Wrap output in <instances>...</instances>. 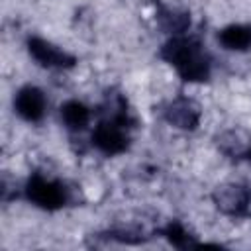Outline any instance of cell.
<instances>
[{"label":"cell","mask_w":251,"mask_h":251,"mask_svg":"<svg viewBox=\"0 0 251 251\" xmlns=\"http://www.w3.org/2000/svg\"><path fill=\"white\" fill-rule=\"evenodd\" d=\"M159 57L169 63L184 82H206L212 75V59L204 45L190 35H171L161 49Z\"/></svg>","instance_id":"6da1fadb"},{"label":"cell","mask_w":251,"mask_h":251,"mask_svg":"<svg viewBox=\"0 0 251 251\" xmlns=\"http://www.w3.org/2000/svg\"><path fill=\"white\" fill-rule=\"evenodd\" d=\"M25 198L39 210L57 212L71 200V190L59 178H47L41 173H31L24 184Z\"/></svg>","instance_id":"7a4b0ae2"},{"label":"cell","mask_w":251,"mask_h":251,"mask_svg":"<svg viewBox=\"0 0 251 251\" xmlns=\"http://www.w3.org/2000/svg\"><path fill=\"white\" fill-rule=\"evenodd\" d=\"M212 202L218 212L229 218H243L251 206V188L241 182H224L212 190Z\"/></svg>","instance_id":"3957f363"},{"label":"cell","mask_w":251,"mask_h":251,"mask_svg":"<svg viewBox=\"0 0 251 251\" xmlns=\"http://www.w3.org/2000/svg\"><path fill=\"white\" fill-rule=\"evenodd\" d=\"M90 141L100 153H104L108 157L126 153L131 143V139L127 135V127H124L122 124L112 122V120H100L90 135Z\"/></svg>","instance_id":"277c9868"},{"label":"cell","mask_w":251,"mask_h":251,"mask_svg":"<svg viewBox=\"0 0 251 251\" xmlns=\"http://www.w3.org/2000/svg\"><path fill=\"white\" fill-rule=\"evenodd\" d=\"M25 47H27L29 57L45 69H73L76 65L75 55L67 53L65 49L57 47L55 43H51L43 37H37V35L27 37Z\"/></svg>","instance_id":"5b68a950"},{"label":"cell","mask_w":251,"mask_h":251,"mask_svg":"<svg viewBox=\"0 0 251 251\" xmlns=\"http://www.w3.org/2000/svg\"><path fill=\"white\" fill-rule=\"evenodd\" d=\"M14 112L29 124H37L45 118L47 112V98L45 92L35 84H25L14 94Z\"/></svg>","instance_id":"8992f818"},{"label":"cell","mask_w":251,"mask_h":251,"mask_svg":"<svg viewBox=\"0 0 251 251\" xmlns=\"http://www.w3.org/2000/svg\"><path fill=\"white\" fill-rule=\"evenodd\" d=\"M200 118H202L200 106L188 96H176L163 108V120L169 126L182 131H194L200 124Z\"/></svg>","instance_id":"52a82bcc"},{"label":"cell","mask_w":251,"mask_h":251,"mask_svg":"<svg viewBox=\"0 0 251 251\" xmlns=\"http://www.w3.org/2000/svg\"><path fill=\"white\" fill-rule=\"evenodd\" d=\"M218 43L226 51H247L251 49V24H231L218 31Z\"/></svg>","instance_id":"ba28073f"},{"label":"cell","mask_w":251,"mask_h":251,"mask_svg":"<svg viewBox=\"0 0 251 251\" xmlns=\"http://www.w3.org/2000/svg\"><path fill=\"white\" fill-rule=\"evenodd\" d=\"M59 114H61V122L65 124V127L71 129V131L86 129L90 120H92L90 108L84 102H80V100H67V102H63L61 108H59Z\"/></svg>","instance_id":"9c48e42d"},{"label":"cell","mask_w":251,"mask_h":251,"mask_svg":"<svg viewBox=\"0 0 251 251\" xmlns=\"http://www.w3.org/2000/svg\"><path fill=\"white\" fill-rule=\"evenodd\" d=\"M155 20H157V25L165 33H171V35H182L190 27V14L188 12L167 8V6H159Z\"/></svg>","instance_id":"30bf717a"},{"label":"cell","mask_w":251,"mask_h":251,"mask_svg":"<svg viewBox=\"0 0 251 251\" xmlns=\"http://www.w3.org/2000/svg\"><path fill=\"white\" fill-rule=\"evenodd\" d=\"M218 149L227 157H243L247 147L251 145V137L241 129H227L216 137Z\"/></svg>","instance_id":"8fae6325"},{"label":"cell","mask_w":251,"mask_h":251,"mask_svg":"<svg viewBox=\"0 0 251 251\" xmlns=\"http://www.w3.org/2000/svg\"><path fill=\"white\" fill-rule=\"evenodd\" d=\"M159 233L167 239L169 245L176 247V249H190V247H198L200 241L196 239V235H192L184 224H180L178 220H171L167 226H163L159 229Z\"/></svg>","instance_id":"7c38bea8"},{"label":"cell","mask_w":251,"mask_h":251,"mask_svg":"<svg viewBox=\"0 0 251 251\" xmlns=\"http://www.w3.org/2000/svg\"><path fill=\"white\" fill-rule=\"evenodd\" d=\"M241 159H245V161H249V163H251V145L247 147V151L243 153V157H241Z\"/></svg>","instance_id":"4fadbf2b"}]
</instances>
